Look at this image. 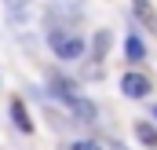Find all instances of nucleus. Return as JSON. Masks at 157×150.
<instances>
[{"mask_svg": "<svg viewBox=\"0 0 157 150\" xmlns=\"http://www.w3.org/2000/svg\"><path fill=\"white\" fill-rule=\"evenodd\" d=\"M48 44H51V51L59 55V59H66V62H73L84 55V40L73 33V30H62V26H55L51 33H48Z\"/></svg>", "mask_w": 157, "mask_h": 150, "instance_id": "f257e3e1", "label": "nucleus"}, {"mask_svg": "<svg viewBox=\"0 0 157 150\" xmlns=\"http://www.w3.org/2000/svg\"><path fill=\"white\" fill-rule=\"evenodd\" d=\"M150 88H154V84H150L146 73H124V77H121V92H124L128 99H146Z\"/></svg>", "mask_w": 157, "mask_h": 150, "instance_id": "f03ea898", "label": "nucleus"}, {"mask_svg": "<svg viewBox=\"0 0 157 150\" xmlns=\"http://www.w3.org/2000/svg\"><path fill=\"white\" fill-rule=\"evenodd\" d=\"M70 110H73V117H77V121H84V124H91V121H95V106H91L88 99H80V95H73V99H70Z\"/></svg>", "mask_w": 157, "mask_h": 150, "instance_id": "7ed1b4c3", "label": "nucleus"}, {"mask_svg": "<svg viewBox=\"0 0 157 150\" xmlns=\"http://www.w3.org/2000/svg\"><path fill=\"white\" fill-rule=\"evenodd\" d=\"M11 117H15V124H18L22 132H33V121H29V113H26V103H22V99H11Z\"/></svg>", "mask_w": 157, "mask_h": 150, "instance_id": "20e7f679", "label": "nucleus"}, {"mask_svg": "<svg viewBox=\"0 0 157 150\" xmlns=\"http://www.w3.org/2000/svg\"><path fill=\"white\" fill-rule=\"evenodd\" d=\"M135 136H139L143 147H150V150L157 147V124H150V121H139V124H135Z\"/></svg>", "mask_w": 157, "mask_h": 150, "instance_id": "39448f33", "label": "nucleus"}, {"mask_svg": "<svg viewBox=\"0 0 157 150\" xmlns=\"http://www.w3.org/2000/svg\"><path fill=\"white\" fill-rule=\"evenodd\" d=\"M124 55H128L132 62H143V59H146V48H143V40L135 37V33H128V40H124Z\"/></svg>", "mask_w": 157, "mask_h": 150, "instance_id": "423d86ee", "label": "nucleus"}, {"mask_svg": "<svg viewBox=\"0 0 157 150\" xmlns=\"http://www.w3.org/2000/svg\"><path fill=\"white\" fill-rule=\"evenodd\" d=\"M132 7H135V15H139L150 30H157V15H154V7H150V0H132Z\"/></svg>", "mask_w": 157, "mask_h": 150, "instance_id": "0eeeda50", "label": "nucleus"}, {"mask_svg": "<svg viewBox=\"0 0 157 150\" xmlns=\"http://www.w3.org/2000/svg\"><path fill=\"white\" fill-rule=\"evenodd\" d=\"M91 51H95V59H106V51H110V33H106V30H99V33H95Z\"/></svg>", "mask_w": 157, "mask_h": 150, "instance_id": "6e6552de", "label": "nucleus"}, {"mask_svg": "<svg viewBox=\"0 0 157 150\" xmlns=\"http://www.w3.org/2000/svg\"><path fill=\"white\" fill-rule=\"evenodd\" d=\"M51 84H55V95H62V99H66V103H70V99H73V95H77V92H73V88H70V81H62V77H51Z\"/></svg>", "mask_w": 157, "mask_h": 150, "instance_id": "1a4fd4ad", "label": "nucleus"}, {"mask_svg": "<svg viewBox=\"0 0 157 150\" xmlns=\"http://www.w3.org/2000/svg\"><path fill=\"white\" fill-rule=\"evenodd\" d=\"M4 4H7V11H11V15H22V11H26L33 0H4Z\"/></svg>", "mask_w": 157, "mask_h": 150, "instance_id": "9d476101", "label": "nucleus"}, {"mask_svg": "<svg viewBox=\"0 0 157 150\" xmlns=\"http://www.w3.org/2000/svg\"><path fill=\"white\" fill-rule=\"evenodd\" d=\"M70 150H102V147H99V143H91V139H77Z\"/></svg>", "mask_w": 157, "mask_h": 150, "instance_id": "9b49d317", "label": "nucleus"}, {"mask_svg": "<svg viewBox=\"0 0 157 150\" xmlns=\"http://www.w3.org/2000/svg\"><path fill=\"white\" fill-rule=\"evenodd\" d=\"M113 150H124V147H113Z\"/></svg>", "mask_w": 157, "mask_h": 150, "instance_id": "f8f14e48", "label": "nucleus"}, {"mask_svg": "<svg viewBox=\"0 0 157 150\" xmlns=\"http://www.w3.org/2000/svg\"><path fill=\"white\" fill-rule=\"evenodd\" d=\"M154 117H157V110H154Z\"/></svg>", "mask_w": 157, "mask_h": 150, "instance_id": "ddd939ff", "label": "nucleus"}]
</instances>
